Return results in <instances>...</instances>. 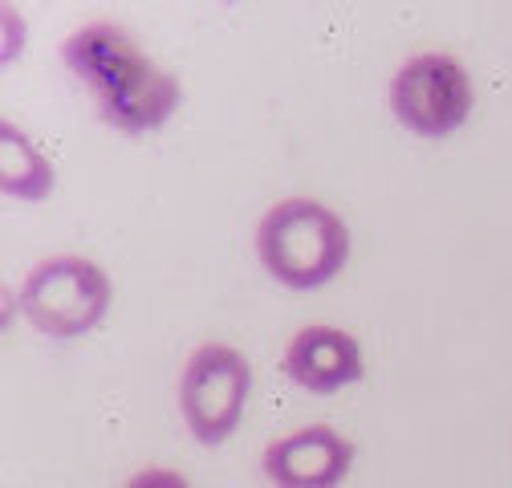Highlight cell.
Listing matches in <instances>:
<instances>
[{
  "label": "cell",
  "instance_id": "obj_6",
  "mask_svg": "<svg viewBox=\"0 0 512 488\" xmlns=\"http://www.w3.org/2000/svg\"><path fill=\"white\" fill-rule=\"evenodd\" d=\"M354 440L330 423H309L289 436H277L261 464L273 488H338L354 468Z\"/></svg>",
  "mask_w": 512,
  "mask_h": 488
},
{
  "label": "cell",
  "instance_id": "obj_4",
  "mask_svg": "<svg viewBox=\"0 0 512 488\" xmlns=\"http://www.w3.org/2000/svg\"><path fill=\"white\" fill-rule=\"evenodd\" d=\"M391 114L403 131L419 139L456 135L476 110V86L464 61L452 53H415L391 78Z\"/></svg>",
  "mask_w": 512,
  "mask_h": 488
},
{
  "label": "cell",
  "instance_id": "obj_3",
  "mask_svg": "<svg viewBox=\"0 0 512 488\" xmlns=\"http://www.w3.org/2000/svg\"><path fill=\"white\" fill-rule=\"evenodd\" d=\"M110 301H114V285L106 269L74 253L33 265L17 289L21 318L53 342H74L98 330Z\"/></svg>",
  "mask_w": 512,
  "mask_h": 488
},
{
  "label": "cell",
  "instance_id": "obj_5",
  "mask_svg": "<svg viewBox=\"0 0 512 488\" xmlns=\"http://www.w3.org/2000/svg\"><path fill=\"white\" fill-rule=\"evenodd\" d=\"M252 366L228 342H204L187 354L179 371V415L200 444H224L248 407Z\"/></svg>",
  "mask_w": 512,
  "mask_h": 488
},
{
  "label": "cell",
  "instance_id": "obj_2",
  "mask_svg": "<svg viewBox=\"0 0 512 488\" xmlns=\"http://www.w3.org/2000/svg\"><path fill=\"white\" fill-rule=\"evenodd\" d=\"M256 257L285 289H322L350 261V228L330 204L293 196L273 204L256 224Z\"/></svg>",
  "mask_w": 512,
  "mask_h": 488
},
{
  "label": "cell",
  "instance_id": "obj_1",
  "mask_svg": "<svg viewBox=\"0 0 512 488\" xmlns=\"http://www.w3.org/2000/svg\"><path fill=\"white\" fill-rule=\"evenodd\" d=\"M70 74L94 94L106 127L118 135H151L167 127L183 102V86L171 70L151 61L139 41L114 21H90L61 45Z\"/></svg>",
  "mask_w": 512,
  "mask_h": 488
},
{
  "label": "cell",
  "instance_id": "obj_7",
  "mask_svg": "<svg viewBox=\"0 0 512 488\" xmlns=\"http://www.w3.org/2000/svg\"><path fill=\"white\" fill-rule=\"evenodd\" d=\"M285 375L309 395H334L366 375L362 342L338 326H305L285 346Z\"/></svg>",
  "mask_w": 512,
  "mask_h": 488
},
{
  "label": "cell",
  "instance_id": "obj_9",
  "mask_svg": "<svg viewBox=\"0 0 512 488\" xmlns=\"http://www.w3.org/2000/svg\"><path fill=\"white\" fill-rule=\"evenodd\" d=\"M122 488H191V484L175 468H143V472H135L131 480H126Z\"/></svg>",
  "mask_w": 512,
  "mask_h": 488
},
{
  "label": "cell",
  "instance_id": "obj_8",
  "mask_svg": "<svg viewBox=\"0 0 512 488\" xmlns=\"http://www.w3.org/2000/svg\"><path fill=\"white\" fill-rule=\"evenodd\" d=\"M57 188V171L49 155L17 127V122H0V192L21 204H41Z\"/></svg>",
  "mask_w": 512,
  "mask_h": 488
}]
</instances>
